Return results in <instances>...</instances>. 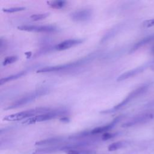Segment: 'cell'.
<instances>
[{
	"label": "cell",
	"mask_w": 154,
	"mask_h": 154,
	"mask_svg": "<svg viewBox=\"0 0 154 154\" xmlns=\"http://www.w3.org/2000/svg\"><path fill=\"white\" fill-rule=\"evenodd\" d=\"M51 108L47 107H38L28 110H25L8 115L4 117L3 120L8 122H15L25 119H29L35 116L43 114L51 111Z\"/></svg>",
	"instance_id": "1"
},
{
	"label": "cell",
	"mask_w": 154,
	"mask_h": 154,
	"mask_svg": "<svg viewBox=\"0 0 154 154\" xmlns=\"http://www.w3.org/2000/svg\"><path fill=\"white\" fill-rule=\"evenodd\" d=\"M67 113H68L66 109H54L51 110L47 112L41 114L34 117H31L29 119H26L25 122H23V124H33L37 122H41L46 120H49L51 119H55L58 117L64 116Z\"/></svg>",
	"instance_id": "2"
},
{
	"label": "cell",
	"mask_w": 154,
	"mask_h": 154,
	"mask_svg": "<svg viewBox=\"0 0 154 154\" xmlns=\"http://www.w3.org/2000/svg\"><path fill=\"white\" fill-rule=\"evenodd\" d=\"M148 88H149L148 85H143V86L138 87L137 88H136L134 90H133L132 91H131L121 102H120L119 103L116 105L112 108H111L110 109L102 111L100 112V113L108 114V113L114 112V111L120 109L123 106L127 105L129 102H130L134 99H135V98L137 97L138 96H140L141 94H143V93H144L147 90Z\"/></svg>",
	"instance_id": "3"
},
{
	"label": "cell",
	"mask_w": 154,
	"mask_h": 154,
	"mask_svg": "<svg viewBox=\"0 0 154 154\" xmlns=\"http://www.w3.org/2000/svg\"><path fill=\"white\" fill-rule=\"evenodd\" d=\"M46 90H38L37 91H35L34 92H31L23 97L19 99L18 100H16L14 102H13L10 105L8 106L6 108H5V110L8 109H16L19 107L22 106L23 105H25L28 103H30L34 100L36 98L44 95L46 94Z\"/></svg>",
	"instance_id": "4"
},
{
	"label": "cell",
	"mask_w": 154,
	"mask_h": 154,
	"mask_svg": "<svg viewBox=\"0 0 154 154\" xmlns=\"http://www.w3.org/2000/svg\"><path fill=\"white\" fill-rule=\"evenodd\" d=\"M153 117H154V113L153 112H144L132 117L129 121L123 123L122 125V127L128 128V127H131L137 125L144 123L150 121Z\"/></svg>",
	"instance_id": "5"
},
{
	"label": "cell",
	"mask_w": 154,
	"mask_h": 154,
	"mask_svg": "<svg viewBox=\"0 0 154 154\" xmlns=\"http://www.w3.org/2000/svg\"><path fill=\"white\" fill-rule=\"evenodd\" d=\"M85 61V59L83 58L82 60H78L75 62L61 64V65H57V66H48L45 67L42 69H40L37 70V73H46V72H57L60 71L62 70H64L66 69L71 68L73 67H75L78 65H80L82 63H84Z\"/></svg>",
	"instance_id": "6"
},
{
	"label": "cell",
	"mask_w": 154,
	"mask_h": 154,
	"mask_svg": "<svg viewBox=\"0 0 154 154\" xmlns=\"http://www.w3.org/2000/svg\"><path fill=\"white\" fill-rule=\"evenodd\" d=\"M17 29L21 31L37 32H51L55 31L57 28L54 25H25L17 26Z\"/></svg>",
	"instance_id": "7"
},
{
	"label": "cell",
	"mask_w": 154,
	"mask_h": 154,
	"mask_svg": "<svg viewBox=\"0 0 154 154\" xmlns=\"http://www.w3.org/2000/svg\"><path fill=\"white\" fill-rule=\"evenodd\" d=\"M92 16L90 9H82L75 11L70 14V18L76 22H84L89 20Z\"/></svg>",
	"instance_id": "8"
},
{
	"label": "cell",
	"mask_w": 154,
	"mask_h": 154,
	"mask_svg": "<svg viewBox=\"0 0 154 154\" xmlns=\"http://www.w3.org/2000/svg\"><path fill=\"white\" fill-rule=\"evenodd\" d=\"M84 42L83 39L76 38V39H68L60 42L55 46V49L57 51H63L73 47L76 45H79Z\"/></svg>",
	"instance_id": "9"
},
{
	"label": "cell",
	"mask_w": 154,
	"mask_h": 154,
	"mask_svg": "<svg viewBox=\"0 0 154 154\" xmlns=\"http://www.w3.org/2000/svg\"><path fill=\"white\" fill-rule=\"evenodd\" d=\"M147 66V65H143V66H141L140 67H136L135 69L129 70L128 71H126L118 76V78H117V81L118 82L122 81L128 78H132L134 76H136L137 75L143 72L146 69Z\"/></svg>",
	"instance_id": "10"
},
{
	"label": "cell",
	"mask_w": 154,
	"mask_h": 154,
	"mask_svg": "<svg viewBox=\"0 0 154 154\" xmlns=\"http://www.w3.org/2000/svg\"><path fill=\"white\" fill-rule=\"evenodd\" d=\"M122 117H123L122 116H117L110 123L107 124L104 126H99V127L94 128L93 129H92L91 131L90 134H97L106 132L107 131L111 129L122 119Z\"/></svg>",
	"instance_id": "11"
},
{
	"label": "cell",
	"mask_w": 154,
	"mask_h": 154,
	"mask_svg": "<svg viewBox=\"0 0 154 154\" xmlns=\"http://www.w3.org/2000/svg\"><path fill=\"white\" fill-rule=\"evenodd\" d=\"M154 40V34L149 35L147 37H146L144 38H143V39L140 40L139 42H138L137 43H135L133 47L131 48V51H129L130 53H132L135 51H136L137 49H138L139 48L143 47V46L148 44L149 43L152 42Z\"/></svg>",
	"instance_id": "12"
},
{
	"label": "cell",
	"mask_w": 154,
	"mask_h": 154,
	"mask_svg": "<svg viewBox=\"0 0 154 154\" xmlns=\"http://www.w3.org/2000/svg\"><path fill=\"white\" fill-rule=\"evenodd\" d=\"M26 71H22V72H19L18 73H16L15 74L2 78L0 79V85H2L5 83H7L8 82H10L11 81L17 79L20 77H22V76L25 75L26 74Z\"/></svg>",
	"instance_id": "13"
},
{
	"label": "cell",
	"mask_w": 154,
	"mask_h": 154,
	"mask_svg": "<svg viewBox=\"0 0 154 154\" xmlns=\"http://www.w3.org/2000/svg\"><path fill=\"white\" fill-rule=\"evenodd\" d=\"M49 6L54 9H61L66 6L67 2L63 0H56V1H50L47 2Z\"/></svg>",
	"instance_id": "14"
},
{
	"label": "cell",
	"mask_w": 154,
	"mask_h": 154,
	"mask_svg": "<svg viewBox=\"0 0 154 154\" xmlns=\"http://www.w3.org/2000/svg\"><path fill=\"white\" fill-rule=\"evenodd\" d=\"M61 140L60 138H50L48 139H45L41 141H38L35 142V145L36 146H43V145H47V144H51L53 143H56Z\"/></svg>",
	"instance_id": "15"
},
{
	"label": "cell",
	"mask_w": 154,
	"mask_h": 154,
	"mask_svg": "<svg viewBox=\"0 0 154 154\" xmlns=\"http://www.w3.org/2000/svg\"><path fill=\"white\" fill-rule=\"evenodd\" d=\"M126 145L125 141H117L109 144L108 147V150L110 152L117 150Z\"/></svg>",
	"instance_id": "16"
},
{
	"label": "cell",
	"mask_w": 154,
	"mask_h": 154,
	"mask_svg": "<svg viewBox=\"0 0 154 154\" xmlns=\"http://www.w3.org/2000/svg\"><path fill=\"white\" fill-rule=\"evenodd\" d=\"M49 13H38V14H32L30 16L31 19H32L34 21H38L42 19H44L46 18L48 16H49Z\"/></svg>",
	"instance_id": "17"
},
{
	"label": "cell",
	"mask_w": 154,
	"mask_h": 154,
	"mask_svg": "<svg viewBox=\"0 0 154 154\" xmlns=\"http://www.w3.org/2000/svg\"><path fill=\"white\" fill-rule=\"evenodd\" d=\"M25 9H26V7H10V8H2V11L5 13H11L23 11Z\"/></svg>",
	"instance_id": "18"
},
{
	"label": "cell",
	"mask_w": 154,
	"mask_h": 154,
	"mask_svg": "<svg viewBox=\"0 0 154 154\" xmlns=\"http://www.w3.org/2000/svg\"><path fill=\"white\" fill-rule=\"evenodd\" d=\"M17 60H18V57L16 55L9 56V57H6L4 60V61L2 62V64H3V66H7L8 64H11L15 63Z\"/></svg>",
	"instance_id": "19"
},
{
	"label": "cell",
	"mask_w": 154,
	"mask_h": 154,
	"mask_svg": "<svg viewBox=\"0 0 154 154\" xmlns=\"http://www.w3.org/2000/svg\"><path fill=\"white\" fill-rule=\"evenodd\" d=\"M143 25L144 27H146V28H149L154 26V19L144 20L143 22Z\"/></svg>",
	"instance_id": "20"
},
{
	"label": "cell",
	"mask_w": 154,
	"mask_h": 154,
	"mask_svg": "<svg viewBox=\"0 0 154 154\" xmlns=\"http://www.w3.org/2000/svg\"><path fill=\"white\" fill-rule=\"evenodd\" d=\"M116 135V134H112V133H108L105 132L104 133L102 136V139L103 140H109L112 137H114Z\"/></svg>",
	"instance_id": "21"
},
{
	"label": "cell",
	"mask_w": 154,
	"mask_h": 154,
	"mask_svg": "<svg viewBox=\"0 0 154 154\" xmlns=\"http://www.w3.org/2000/svg\"><path fill=\"white\" fill-rule=\"evenodd\" d=\"M67 154H82V152L75 150H70L67 152Z\"/></svg>",
	"instance_id": "22"
},
{
	"label": "cell",
	"mask_w": 154,
	"mask_h": 154,
	"mask_svg": "<svg viewBox=\"0 0 154 154\" xmlns=\"http://www.w3.org/2000/svg\"><path fill=\"white\" fill-rule=\"evenodd\" d=\"M60 120H61V121L66 122H67L69 121V119H68V118H67V117H63V118H62V119H61Z\"/></svg>",
	"instance_id": "23"
},
{
	"label": "cell",
	"mask_w": 154,
	"mask_h": 154,
	"mask_svg": "<svg viewBox=\"0 0 154 154\" xmlns=\"http://www.w3.org/2000/svg\"><path fill=\"white\" fill-rule=\"evenodd\" d=\"M152 52H153V54H154V48H153V50H152Z\"/></svg>",
	"instance_id": "24"
},
{
	"label": "cell",
	"mask_w": 154,
	"mask_h": 154,
	"mask_svg": "<svg viewBox=\"0 0 154 154\" xmlns=\"http://www.w3.org/2000/svg\"><path fill=\"white\" fill-rule=\"evenodd\" d=\"M153 66H154V61H153Z\"/></svg>",
	"instance_id": "25"
}]
</instances>
